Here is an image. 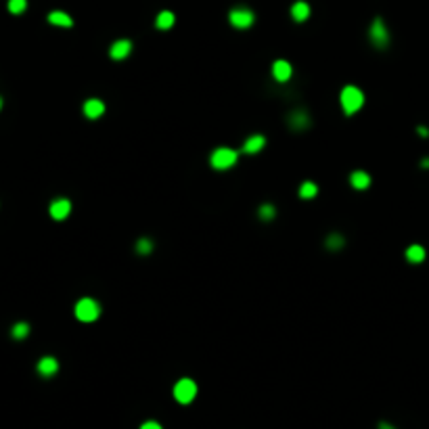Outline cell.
Returning a JSON list of instances; mask_svg holds the SVG:
<instances>
[{
	"label": "cell",
	"instance_id": "obj_1",
	"mask_svg": "<svg viewBox=\"0 0 429 429\" xmlns=\"http://www.w3.org/2000/svg\"><path fill=\"white\" fill-rule=\"evenodd\" d=\"M339 101H341L343 111H346L348 115H352L358 109H362L365 94H362V90H360V88H356V86H346V88L341 90V94H339Z\"/></svg>",
	"mask_w": 429,
	"mask_h": 429
},
{
	"label": "cell",
	"instance_id": "obj_2",
	"mask_svg": "<svg viewBox=\"0 0 429 429\" xmlns=\"http://www.w3.org/2000/svg\"><path fill=\"white\" fill-rule=\"evenodd\" d=\"M237 159H239V153H237V151H233V149H228V147H218V149L212 153L210 163H212V168H216V170H228V168H233V166L237 163Z\"/></svg>",
	"mask_w": 429,
	"mask_h": 429
},
{
	"label": "cell",
	"instance_id": "obj_3",
	"mask_svg": "<svg viewBox=\"0 0 429 429\" xmlns=\"http://www.w3.org/2000/svg\"><path fill=\"white\" fill-rule=\"evenodd\" d=\"M98 314H101V306L92 298H82L76 304V318L82 322H92L98 318Z\"/></svg>",
	"mask_w": 429,
	"mask_h": 429
},
{
	"label": "cell",
	"instance_id": "obj_4",
	"mask_svg": "<svg viewBox=\"0 0 429 429\" xmlns=\"http://www.w3.org/2000/svg\"><path fill=\"white\" fill-rule=\"evenodd\" d=\"M197 396V383L193 379H180L176 385H174V398L180 402V404H188L193 402Z\"/></svg>",
	"mask_w": 429,
	"mask_h": 429
},
{
	"label": "cell",
	"instance_id": "obj_5",
	"mask_svg": "<svg viewBox=\"0 0 429 429\" xmlns=\"http://www.w3.org/2000/svg\"><path fill=\"white\" fill-rule=\"evenodd\" d=\"M253 19H255V15L251 9H245V7H237L230 11L228 15V21L233 23V27L237 29H247L253 25Z\"/></svg>",
	"mask_w": 429,
	"mask_h": 429
},
{
	"label": "cell",
	"instance_id": "obj_6",
	"mask_svg": "<svg viewBox=\"0 0 429 429\" xmlns=\"http://www.w3.org/2000/svg\"><path fill=\"white\" fill-rule=\"evenodd\" d=\"M369 38H371V42H373L377 48H385V46L389 44V31H387L383 19H379V17H377V19L373 21V25H371V29H369Z\"/></svg>",
	"mask_w": 429,
	"mask_h": 429
},
{
	"label": "cell",
	"instance_id": "obj_7",
	"mask_svg": "<svg viewBox=\"0 0 429 429\" xmlns=\"http://www.w3.org/2000/svg\"><path fill=\"white\" fill-rule=\"evenodd\" d=\"M48 212L55 220H65L72 212V203H70V199H55L53 203H50Z\"/></svg>",
	"mask_w": 429,
	"mask_h": 429
},
{
	"label": "cell",
	"instance_id": "obj_8",
	"mask_svg": "<svg viewBox=\"0 0 429 429\" xmlns=\"http://www.w3.org/2000/svg\"><path fill=\"white\" fill-rule=\"evenodd\" d=\"M130 53H132V42L130 40H117V42L111 44V50H109L111 59H115V61L126 59Z\"/></svg>",
	"mask_w": 429,
	"mask_h": 429
},
{
	"label": "cell",
	"instance_id": "obj_9",
	"mask_svg": "<svg viewBox=\"0 0 429 429\" xmlns=\"http://www.w3.org/2000/svg\"><path fill=\"white\" fill-rule=\"evenodd\" d=\"M291 74H293V70H291V63H287V61H283V59L274 61V65H272V76H274V80H277V82H287V80L291 78Z\"/></svg>",
	"mask_w": 429,
	"mask_h": 429
},
{
	"label": "cell",
	"instance_id": "obj_10",
	"mask_svg": "<svg viewBox=\"0 0 429 429\" xmlns=\"http://www.w3.org/2000/svg\"><path fill=\"white\" fill-rule=\"evenodd\" d=\"M36 369H38V373L42 377H53L59 371V362H57V358H53V356H44V358L38 360Z\"/></svg>",
	"mask_w": 429,
	"mask_h": 429
},
{
	"label": "cell",
	"instance_id": "obj_11",
	"mask_svg": "<svg viewBox=\"0 0 429 429\" xmlns=\"http://www.w3.org/2000/svg\"><path fill=\"white\" fill-rule=\"evenodd\" d=\"M84 113H86V117L96 119V117H101L103 113H105V103L98 101V98H88L84 103Z\"/></svg>",
	"mask_w": 429,
	"mask_h": 429
},
{
	"label": "cell",
	"instance_id": "obj_12",
	"mask_svg": "<svg viewBox=\"0 0 429 429\" xmlns=\"http://www.w3.org/2000/svg\"><path fill=\"white\" fill-rule=\"evenodd\" d=\"M289 126L293 130H304V128L310 126V117H308L306 111H293L289 115Z\"/></svg>",
	"mask_w": 429,
	"mask_h": 429
},
{
	"label": "cell",
	"instance_id": "obj_13",
	"mask_svg": "<svg viewBox=\"0 0 429 429\" xmlns=\"http://www.w3.org/2000/svg\"><path fill=\"white\" fill-rule=\"evenodd\" d=\"M266 147V139L262 134H253V136H249V139L245 141V145H243V153H257V151H262Z\"/></svg>",
	"mask_w": 429,
	"mask_h": 429
},
{
	"label": "cell",
	"instance_id": "obj_14",
	"mask_svg": "<svg viewBox=\"0 0 429 429\" xmlns=\"http://www.w3.org/2000/svg\"><path fill=\"white\" fill-rule=\"evenodd\" d=\"M48 23L59 25V27H72L74 25V19L67 13H63V11H53V13L48 15Z\"/></svg>",
	"mask_w": 429,
	"mask_h": 429
},
{
	"label": "cell",
	"instance_id": "obj_15",
	"mask_svg": "<svg viewBox=\"0 0 429 429\" xmlns=\"http://www.w3.org/2000/svg\"><path fill=\"white\" fill-rule=\"evenodd\" d=\"M350 184L354 188H358V191H365V188H369V184H371V176L367 174V172L358 170V172H354V174L350 176Z\"/></svg>",
	"mask_w": 429,
	"mask_h": 429
},
{
	"label": "cell",
	"instance_id": "obj_16",
	"mask_svg": "<svg viewBox=\"0 0 429 429\" xmlns=\"http://www.w3.org/2000/svg\"><path fill=\"white\" fill-rule=\"evenodd\" d=\"M291 17H293L295 21H306L308 17H310V7H308V3H295L293 7H291Z\"/></svg>",
	"mask_w": 429,
	"mask_h": 429
},
{
	"label": "cell",
	"instance_id": "obj_17",
	"mask_svg": "<svg viewBox=\"0 0 429 429\" xmlns=\"http://www.w3.org/2000/svg\"><path fill=\"white\" fill-rule=\"evenodd\" d=\"M406 260L408 262H413V264H421L425 260V247L421 245H410L406 249Z\"/></svg>",
	"mask_w": 429,
	"mask_h": 429
},
{
	"label": "cell",
	"instance_id": "obj_18",
	"mask_svg": "<svg viewBox=\"0 0 429 429\" xmlns=\"http://www.w3.org/2000/svg\"><path fill=\"white\" fill-rule=\"evenodd\" d=\"M174 13L172 11H161L159 15H157V21H155V25H157V29H170L172 25H174Z\"/></svg>",
	"mask_w": 429,
	"mask_h": 429
},
{
	"label": "cell",
	"instance_id": "obj_19",
	"mask_svg": "<svg viewBox=\"0 0 429 429\" xmlns=\"http://www.w3.org/2000/svg\"><path fill=\"white\" fill-rule=\"evenodd\" d=\"M318 195V186L312 182V180H306L302 186H300V197L302 199H314Z\"/></svg>",
	"mask_w": 429,
	"mask_h": 429
},
{
	"label": "cell",
	"instance_id": "obj_20",
	"mask_svg": "<svg viewBox=\"0 0 429 429\" xmlns=\"http://www.w3.org/2000/svg\"><path fill=\"white\" fill-rule=\"evenodd\" d=\"M27 333H29V324L27 322H17L13 327V331H11V335L15 339H23V337H27Z\"/></svg>",
	"mask_w": 429,
	"mask_h": 429
},
{
	"label": "cell",
	"instance_id": "obj_21",
	"mask_svg": "<svg viewBox=\"0 0 429 429\" xmlns=\"http://www.w3.org/2000/svg\"><path fill=\"white\" fill-rule=\"evenodd\" d=\"M27 9V0H9V11L13 15H21Z\"/></svg>",
	"mask_w": 429,
	"mask_h": 429
},
{
	"label": "cell",
	"instance_id": "obj_22",
	"mask_svg": "<svg viewBox=\"0 0 429 429\" xmlns=\"http://www.w3.org/2000/svg\"><path fill=\"white\" fill-rule=\"evenodd\" d=\"M136 251H139L141 255H147L153 251V241L151 239H141L139 243H136Z\"/></svg>",
	"mask_w": 429,
	"mask_h": 429
},
{
	"label": "cell",
	"instance_id": "obj_23",
	"mask_svg": "<svg viewBox=\"0 0 429 429\" xmlns=\"http://www.w3.org/2000/svg\"><path fill=\"white\" fill-rule=\"evenodd\" d=\"M327 247H329V249H341V247H343V237L337 235V233L329 235V239H327Z\"/></svg>",
	"mask_w": 429,
	"mask_h": 429
},
{
	"label": "cell",
	"instance_id": "obj_24",
	"mask_svg": "<svg viewBox=\"0 0 429 429\" xmlns=\"http://www.w3.org/2000/svg\"><path fill=\"white\" fill-rule=\"evenodd\" d=\"M257 214H260V220H272L274 214H277V210H274L270 203H266V205H262V208L257 210Z\"/></svg>",
	"mask_w": 429,
	"mask_h": 429
},
{
	"label": "cell",
	"instance_id": "obj_25",
	"mask_svg": "<svg viewBox=\"0 0 429 429\" xmlns=\"http://www.w3.org/2000/svg\"><path fill=\"white\" fill-rule=\"evenodd\" d=\"M141 429H163V427H161L157 421H147V423L141 425Z\"/></svg>",
	"mask_w": 429,
	"mask_h": 429
},
{
	"label": "cell",
	"instance_id": "obj_26",
	"mask_svg": "<svg viewBox=\"0 0 429 429\" xmlns=\"http://www.w3.org/2000/svg\"><path fill=\"white\" fill-rule=\"evenodd\" d=\"M379 429H393L389 423H379Z\"/></svg>",
	"mask_w": 429,
	"mask_h": 429
},
{
	"label": "cell",
	"instance_id": "obj_27",
	"mask_svg": "<svg viewBox=\"0 0 429 429\" xmlns=\"http://www.w3.org/2000/svg\"><path fill=\"white\" fill-rule=\"evenodd\" d=\"M419 134H421V136H427L429 132H427V128H423V126H421V128H419Z\"/></svg>",
	"mask_w": 429,
	"mask_h": 429
},
{
	"label": "cell",
	"instance_id": "obj_28",
	"mask_svg": "<svg viewBox=\"0 0 429 429\" xmlns=\"http://www.w3.org/2000/svg\"><path fill=\"white\" fill-rule=\"evenodd\" d=\"M423 168H429V159H423Z\"/></svg>",
	"mask_w": 429,
	"mask_h": 429
},
{
	"label": "cell",
	"instance_id": "obj_29",
	"mask_svg": "<svg viewBox=\"0 0 429 429\" xmlns=\"http://www.w3.org/2000/svg\"><path fill=\"white\" fill-rule=\"evenodd\" d=\"M0 109H3V98H0Z\"/></svg>",
	"mask_w": 429,
	"mask_h": 429
}]
</instances>
